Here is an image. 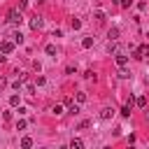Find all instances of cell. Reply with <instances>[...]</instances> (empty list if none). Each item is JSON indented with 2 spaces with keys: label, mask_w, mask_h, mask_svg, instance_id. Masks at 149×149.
I'll return each mask as SVG.
<instances>
[{
  "label": "cell",
  "mask_w": 149,
  "mask_h": 149,
  "mask_svg": "<svg viewBox=\"0 0 149 149\" xmlns=\"http://www.w3.org/2000/svg\"><path fill=\"white\" fill-rule=\"evenodd\" d=\"M109 37H112V40H116V37H119V30H116V28H112V30H109Z\"/></svg>",
  "instance_id": "cell-18"
},
{
  "label": "cell",
  "mask_w": 149,
  "mask_h": 149,
  "mask_svg": "<svg viewBox=\"0 0 149 149\" xmlns=\"http://www.w3.org/2000/svg\"><path fill=\"white\" fill-rule=\"evenodd\" d=\"M121 114H123V116H130V105H126V107L121 109Z\"/></svg>",
  "instance_id": "cell-19"
},
{
  "label": "cell",
  "mask_w": 149,
  "mask_h": 149,
  "mask_svg": "<svg viewBox=\"0 0 149 149\" xmlns=\"http://www.w3.org/2000/svg\"><path fill=\"white\" fill-rule=\"evenodd\" d=\"M70 23H72V28H74V30H79V28H81V21H79V19H72Z\"/></svg>",
  "instance_id": "cell-14"
},
{
  "label": "cell",
  "mask_w": 149,
  "mask_h": 149,
  "mask_svg": "<svg viewBox=\"0 0 149 149\" xmlns=\"http://www.w3.org/2000/svg\"><path fill=\"white\" fill-rule=\"evenodd\" d=\"M126 63H128V56H123V54H116V65H119V68H123Z\"/></svg>",
  "instance_id": "cell-5"
},
{
  "label": "cell",
  "mask_w": 149,
  "mask_h": 149,
  "mask_svg": "<svg viewBox=\"0 0 149 149\" xmlns=\"http://www.w3.org/2000/svg\"><path fill=\"white\" fill-rule=\"evenodd\" d=\"M133 56H135V58H147V56H149V44H142Z\"/></svg>",
  "instance_id": "cell-2"
},
{
  "label": "cell",
  "mask_w": 149,
  "mask_h": 149,
  "mask_svg": "<svg viewBox=\"0 0 149 149\" xmlns=\"http://www.w3.org/2000/svg\"><path fill=\"white\" fill-rule=\"evenodd\" d=\"M42 26H44V19H42V16H35V19H30V28H33V30H40Z\"/></svg>",
  "instance_id": "cell-3"
},
{
  "label": "cell",
  "mask_w": 149,
  "mask_h": 149,
  "mask_svg": "<svg viewBox=\"0 0 149 149\" xmlns=\"http://www.w3.org/2000/svg\"><path fill=\"white\" fill-rule=\"evenodd\" d=\"M5 86H7V79H5V77H0V88H5Z\"/></svg>",
  "instance_id": "cell-21"
},
{
  "label": "cell",
  "mask_w": 149,
  "mask_h": 149,
  "mask_svg": "<svg viewBox=\"0 0 149 149\" xmlns=\"http://www.w3.org/2000/svg\"><path fill=\"white\" fill-rule=\"evenodd\" d=\"M7 21H9L12 26H21V21H23L21 9H9V12H7Z\"/></svg>",
  "instance_id": "cell-1"
},
{
  "label": "cell",
  "mask_w": 149,
  "mask_h": 149,
  "mask_svg": "<svg viewBox=\"0 0 149 149\" xmlns=\"http://www.w3.org/2000/svg\"><path fill=\"white\" fill-rule=\"evenodd\" d=\"M119 77H121V79H128V77H130V72H128V70H123V68H121V70H119Z\"/></svg>",
  "instance_id": "cell-15"
},
{
  "label": "cell",
  "mask_w": 149,
  "mask_h": 149,
  "mask_svg": "<svg viewBox=\"0 0 149 149\" xmlns=\"http://www.w3.org/2000/svg\"><path fill=\"white\" fill-rule=\"evenodd\" d=\"M112 114H114V109H112V107H105V109L100 112V119H109Z\"/></svg>",
  "instance_id": "cell-6"
},
{
  "label": "cell",
  "mask_w": 149,
  "mask_h": 149,
  "mask_svg": "<svg viewBox=\"0 0 149 149\" xmlns=\"http://www.w3.org/2000/svg\"><path fill=\"white\" fill-rule=\"evenodd\" d=\"M12 37H14V44H21V42H23V35H21L19 30H16V33H12Z\"/></svg>",
  "instance_id": "cell-8"
},
{
  "label": "cell",
  "mask_w": 149,
  "mask_h": 149,
  "mask_svg": "<svg viewBox=\"0 0 149 149\" xmlns=\"http://www.w3.org/2000/svg\"><path fill=\"white\" fill-rule=\"evenodd\" d=\"M47 54H49V56H56L58 51H56V47H54V44H47Z\"/></svg>",
  "instance_id": "cell-13"
},
{
  "label": "cell",
  "mask_w": 149,
  "mask_h": 149,
  "mask_svg": "<svg viewBox=\"0 0 149 149\" xmlns=\"http://www.w3.org/2000/svg\"><path fill=\"white\" fill-rule=\"evenodd\" d=\"M135 105H137V107H147V98H144V95H140V98L135 100Z\"/></svg>",
  "instance_id": "cell-11"
},
{
  "label": "cell",
  "mask_w": 149,
  "mask_h": 149,
  "mask_svg": "<svg viewBox=\"0 0 149 149\" xmlns=\"http://www.w3.org/2000/svg\"><path fill=\"white\" fill-rule=\"evenodd\" d=\"M144 121H147V123H149V109H147V112H144Z\"/></svg>",
  "instance_id": "cell-22"
},
{
  "label": "cell",
  "mask_w": 149,
  "mask_h": 149,
  "mask_svg": "<svg viewBox=\"0 0 149 149\" xmlns=\"http://www.w3.org/2000/svg\"><path fill=\"white\" fill-rule=\"evenodd\" d=\"M86 100V93H77V102H84Z\"/></svg>",
  "instance_id": "cell-20"
},
{
  "label": "cell",
  "mask_w": 149,
  "mask_h": 149,
  "mask_svg": "<svg viewBox=\"0 0 149 149\" xmlns=\"http://www.w3.org/2000/svg\"><path fill=\"white\" fill-rule=\"evenodd\" d=\"M2 61H5V54H0V63H2Z\"/></svg>",
  "instance_id": "cell-23"
},
{
  "label": "cell",
  "mask_w": 149,
  "mask_h": 149,
  "mask_svg": "<svg viewBox=\"0 0 149 149\" xmlns=\"http://www.w3.org/2000/svg\"><path fill=\"white\" fill-rule=\"evenodd\" d=\"M37 2H47V0H37Z\"/></svg>",
  "instance_id": "cell-24"
},
{
  "label": "cell",
  "mask_w": 149,
  "mask_h": 149,
  "mask_svg": "<svg viewBox=\"0 0 149 149\" xmlns=\"http://www.w3.org/2000/svg\"><path fill=\"white\" fill-rule=\"evenodd\" d=\"M51 114L61 116V114H63V107H61V105H54V107H51Z\"/></svg>",
  "instance_id": "cell-12"
},
{
  "label": "cell",
  "mask_w": 149,
  "mask_h": 149,
  "mask_svg": "<svg viewBox=\"0 0 149 149\" xmlns=\"http://www.w3.org/2000/svg\"><path fill=\"white\" fill-rule=\"evenodd\" d=\"M93 19H95V21H98V23H102V21H105V14H102V12H100V9H98V12H95V14H93Z\"/></svg>",
  "instance_id": "cell-10"
},
{
  "label": "cell",
  "mask_w": 149,
  "mask_h": 149,
  "mask_svg": "<svg viewBox=\"0 0 149 149\" xmlns=\"http://www.w3.org/2000/svg\"><path fill=\"white\" fill-rule=\"evenodd\" d=\"M81 47H84V49L93 47V37H84V40H81Z\"/></svg>",
  "instance_id": "cell-9"
},
{
  "label": "cell",
  "mask_w": 149,
  "mask_h": 149,
  "mask_svg": "<svg viewBox=\"0 0 149 149\" xmlns=\"http://www.w3.org/2000/svg\"><path fill=\"white\" fill-rule=\"evenodd\" d=\"M70 147H72V149H81V147H84V142H81L79 137H74V140L70 142Z\"/></svg>",
  "instance_id": "cell-7"
},
{
  "label": "cell",
  "mask_w": 149,
  "mask_h": 149,
  "mask_svg": "<svg viewBox=\"0 0 149 149\" xmlns=\"http://www.w3.org/2000/svg\"><path fill=\"white\" fill-rule=\"evenodd\" d=\"M68 112H70V114H79V105H70Z\"/></svg>",
  "instance_id": "cell-17"
},
{
  "label": "cell",
  "mask_w": 149,
  "mask_h": 149,
  "mask_svg": "<svg viewBox=\"0 0 149 149\" xmlns=\"http://www.w3.org/2000/svg\"><path fill=\"white\" fill-rule=\"evenodd\" d=\"M30 144H33V140H30V137H23V140H21V147H26V149H28Z\"/></svg>",
  "instance_id": "cell-16"
},
{
  "label": "cell",
  "mask_w": 149,
  "mask_h": 149,
  "mask_svg": "<svg viewBox=\"0 0 149 149\" xmlns=\"http://www.w3.org/2000/svg\"><path fill=\"white\" fill-rule=\"evenodd\" d=\"M0 51H2V54H12V51H14V42H2V44H0Z\"/></svg>",
  "instance_id": "cell-4"
}]
</instances>
